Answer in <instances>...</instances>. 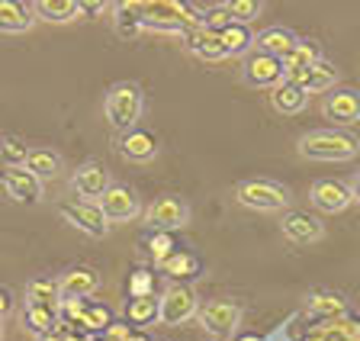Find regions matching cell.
Segmentation results:
<instances>
[{
  "label": "cell",
  "instance_id": "obj_1",
  "mask_svg": "<svg viewBox=\"0 0 360 341\" xmlns=\"http://www.w3.org/2000/svg\"><path fill=\"white\" fill-rule=\"evenodd\" d=\"M193 26H206V10H196V7H190V4H177V0L142 4V30L184 36V32L193 30Z\"/></svg>",
  "mask_w": 360,
  "mask_h": 341
},
{
  "label": "cell",
  "instance_id": "obj_2",
  "mask_svg": "<svg viewBox=\"0 0 360 341\" xmlns=\"http://www.w3.org/2000/svg\"><path fill=\"white\" fill-rule=\"evenodd\" d=\"M296 152L309 161H351L360 152V139L341 129H312L300 139Z\"/></svg>",
  "mask_w": 360,
  "mask_h": 341
},
{
  "label": "cell",
  "instance_id": "obj_3",
  "mask_svg": "<svg viewBox=\"0 0 360 341\" xmlns=\"http://www.w3.org/2000/svg\"><path fill=\"white\" fill-rule=\"evenodd\" d=\"M142 110H145V94H142V87H139L135 81L112 84L110 91H106V97H103V113H106L110 126L120 132V136L139 126Z\"/></svg>",
  "mask_w": 360,
  "mask_h": 341
},
{
  "label": "cell",
  "instance_id": "obj_4",
  "mask_svg": "<svg viewBox=\"0 0 360 341\" xmlns=\"http://www.w3.org/2000/svg\"><path fill=\"white\" fill-rule=\"evenodd\" d=\"M235 200L245 210H255V212H283V210H290L292 193H290V187H283L277 181L255 177V181H241L235 187Z\"/></svg>",
  "mask_w": 360,
  "mask_h": 341
},
{
  "label": "cell",
  "instance_id": "obj_5",
  "mask_svg": "<svg viewBox=\"0 0 360 341\" xmlns=\"http://www.w3.org/2000/svg\"><path fill=\"white\" fill-rule=\"evenodd\" d=\"M200 312V296L190 283H167V290L158 296V326H184Z\"/></svg>",
  "mask_w": 360,
  "mask_h": 341
},
{
  "label": "cell",
  "instance_id": "obj_6",
  "mask_svg": "<svg viewBox=\"0 0 360 341\" xmlns=\"http://www.w3.org/2000/svg\"><path fill=\"white\" fill-rule=\"evenodd\" d=\"M196 322H200V328L206 335H212L216 341H225V338H232L235 328H238L241 306L232 303V300H212V303L200 306Z\"/></svg>",
  "mask_w": 360,
  "mask_h": 341
},
{
  "label": "cell",
  "instance_id": "obj_7",
  "mask_svg": "<svg viewBox=\"0 0 360 341\" xmlns=\"http://www.w3.org/2000/svg\"><path fill=\"white\" fill-rule=\"evenodd\" d=\"M142 219L155 232H177V229L190 226V206L177 197H158L142 210Z\"/></svg>",
  "mask_w": 360,
  "mask_h": 341
},
{
  "label": "cell",
  "instance_id": "obj_8",
  "mask_svg": "<svg viewBox=\"0 0 360 341\" xmlns=\"http://www.w3.org/2000/svg\"><path fill=\"white\" fill-rule=\"evenodd\" d=\"M61 219L68 222L71 229H77V232H84L87 238H103L106 232H110V222H106V216L100 212L97 203H84V200H68V203L58 206Z\"/></svg>",
  "mask_w": 360,
  "mask_h": 341
},
{
  "label": "cell",
  "instance_id": "obj_9",
  "mask_svg": "<svg viewBox=\"0 0 360 341\" xmlns=\"http://www.w3.org/2000/svg\"><path fill=\"white\" fill-rule=\"evenodd\" d=\"M97 206L110 226L112 222H132L142 216V200L135 197V190L122 187V184H110V190L97 200Z\"/></svg>",
  "mask_w": 360,
  "mask_h": 341
},
{
  "label": "cell",
  "instance_id": "obj_10",
  "mask_svg": "<svg viewBox=\"0 0 360 341\" xmlns=\"http://www.w3.org/2000/svg\"><path fill=\"white\" fill-rule=\"evenodd\" d=\"M110 184H112L110 171L100 161H84V165L75 167V174H71V187H75V193L84 203H97L106 190H110Z\"/></svg>",
  "mask_w": 360,
  "mask_h": 341
},
{
  "label": "cell",
  "instance_id": "obj_11",
  "mask_svg": "<svg viewBox=\"0 0 360 341\" xmlns=\"http://www.w3.org/2000/svg\"><path fill=\"white\" fill-rule=\"evenodd\" d=\"M280 232H283L292 245H312V242H322L325 238L322 219H319L315 212H309V210L283 212V219H280Z\"/></svg>",
  "mask_w": 360,
  "mask_h": 341
},
{
  "label": "cell",
  "instance_id": "obj_12",
  "mask_svg": "<svg viewBox=\"0 0 360 341\" xmlns=\"http://www.w3.org/2000/svg\"><path fill=\"white\" fill-rule=\"evenodd\" d=\"M309 203L319 212H345L354 200H351V190H347L345 181L322 177V181H315L312 190H309Z\"/></svg>",
  "mask_w": 360,
  "mask_h": 341
},
{
  "label": "cell",
  "instance_id": "obj_13",
  "mask_svg": "<svg viewBox=\"0 0 360 341\" xmlns=\"http://www.w3.org/2000/svg\"><path fill=\"white\" fill-rule=\"evenodd\" d=\"M0 181H4L7 197L16 200V203H26V206L42 203V181L32 177L26 167H7V171L0 174Z\"/></svg>",
  "mask_w": 360,
  "mask_h": 341
},
{
  "label": "cell",
  "instance_id": "obj_14",
  "mask_svg": "<svg viewBox=\"0 0 360 341\" xmlns=\"http://www.w3.org/2000/svg\"><path fill=\"white\" fill-rule=\"evenodd\" d=\"M322 116L331 120L335 126H354L360 122V94L345 87V91H335L322 100Z\"/></svg>",
  "mask_w": 360,
  "mask_h": 341
},
{
  "label": "cell",
  "instance_id": "obj_15",
  "mask_svg": "<svg viewBox=\"0 0 360 341\" xmlns=\"http://www.w3.org/2000/svg\"><path fill=\"white\" fill-rule=\"evenodd\" d=\"M319 61H322V49H319V42H312V39H300L296 49L283 58V81L300 84Z\"/></svg>",
  "mask_w": 360,
  "mask_h": 341
},
{
  "label": "cell",
  "instance_id": "obj_16",
  "mask_svg": "<svg viewBox=\"0 0 360 341\" xmlns=\"http://www.w3.org/2000/svg\"><path fill=\"white\" fill-rule=\"evenodd\" d=\"M280 81H283V61L270 58V55H264V52L248 55L245 84H251V87H270V91H274Z\"/></svg>",
  "mask_w": 360,
  "mask_h": 341
},
{
  "label": "cell",
  "instance_id": "obj_17",
  "mask_svg": "<svg viewBox=\"0 0 360 341\" xmlns=\"http://www.w3.org/2000/svg\"><path fill=\"white\" fill-rule=\"evenodd\" d=\"M180 42H184V49H187L190 55H196V58H202V61H222L225 58V49H222L219 32L206 30V26H193V30H187L184 36H180Z\"/></svg>",
  "mask_w": 360,
  "mask_h": 341
},
{
  "label": "cell",
  "instance_id": "obj_18",
  "mask_svg": "<svg viewBox=\"0 0 360 341\" xmlns=\"http://www.w3.org/2000/svg\"><path fill=\"white\" fill-rule=\"evenodd\" d=\"M306 341H360V316H341L309 328Z\"/></svg>",
  "mask_w": 360,
  "mask_h": 341
},
{
  "label": "cell",
  "instance_id": "obj_19",
  "mask_svg": "<svg viewBox=\"0 0 360 341\" xmlns=\"http://www.w3.org/2000/svg\"><path fill=\"white\" fill-rule=\"evenodd\" d=\"M116 152L126 161H151L158 155V139L151 136L148 129H129L116 139Z\"/></svg>",
  "mask_w": 360,
  "mask_h": 341
},
{
  "label": "cell",
  "instance_id": "obj_20",
  "mask_svg": "<svg viewBox=\"0 0 360 341\" xmlns=\"http://www.w3.org/2000/svg\"><path fill=\"white\" fill-rule=\"evenodd\" d=\"M97 287H100L97 271H90V267H71L68 274H61V281H58L61 303H65V300H87Z\"/></svg>",
  "mask_w": 360,
  "mask_h": 341
},
{
  "label": "cell",
  "instance_id": "obj_21",
  "mask_svg": "<svg viewBox=\"0 0 360 341\" xmlns=\"http://www.w3.org/2000/svg\"><path fill=\"white\" fill-rule=\"evenodd\" d=\"M296 42H300V39H296V32L286 30V26H270V30L257 32V39H255L257 52L270 55V58H280V61H283L286 55L296 49Z\"/></svg>",
  "mask_w": 360,
  "mask_h": 341
},
{
  "label": "cell",
  "instance_id": "obj_22",
  "mask_svg": "<svg viewBox=\"0 0 360 341\" xmlns=\"http://www.w3.org/2000/svg\"><path fill=\"white\" fill-rule=\"evenodd\" d=\"M306 312L315 319H322V322L341 319V316H347V300L341 293H335V290H315L306 300Z\"/></svg>",
  "mask_w": 360,
  "mask_h": 341
},
{
  "label": "cell",
  "instance_id": "obj_23",
  "mask_svg": "<svg viewBox=\"0 0 360 341\" xmlns=\"http://www.w3.org/2000/svg\"><path fill=\"white\" fill-rule=\"evenodd\" d=\"M306 100L309 94L302 91L300 84H292V81H280L274 91H270V106L277 110V113L283 116H296L306 110Z\"/></svg>",
  "mask_w": 360,
  "mask_h": 341
},
{
  "label": "cell",
  "instance_id": "obj_24",
  "mask_svg": "<svg viewBox=\"0 0 360 341\" xmlns=\"http://www.w3.org/2000/svg\"><path fill=\"white\" fill-rule=\"evenodd\" d=\"M36 23L32 4H20V0H0V32H26Z\"/></svg>",
  "mask_w": 360,
  "mask_h": 341
},
{
  "label": "cell",
  "instance_id": "obj_25",
  "mask_svg": "<svg viewBox=\"0 0 360 341\" xmlns=\"http://www.w3.org/2000/svg\"><path fill=\"white\" fill-rule=\"evenodd\" d=\"M61 319L55 309H39V306H26L22 309V332H30L32 338H52L58 332Z\"/></svg>",
  "mask_w": 360,
  "mask_h": 341
},
{
  "label": "cell",
  "instance_id": "obj_26",
  "mask_svg": "<svg viewBox=\"0 0 360 341\" xmlns=\"http://www.w3.org/2000/svg\"><path fill=\"white\" fill-rule=\"evenodd\" d=\"M26 306H39V309H61V290L58 281L52 277H36L26 283Z\"/></svg>",
  "mask_w": 360,
  "mask_h": 341
},
{
  "label": "cell",
  "instance_id": "obj_27",
  "mask_svg": "<svg viewBox=\"0 0 360 341\" xmlns=\"http://www.w3.org/2000/svg\"><path fill=\"white\" fill-rule=\"evenodd\" d=\"M32 13L45 23H71L81 16V0H36Z\"/></svg>",
  "mask_w": 360,
  "mask_h": 341
},
{
  "label": "cell",
  "instance_id": "obj_28",
  "mask_svg": "<svg viewBox=\"0 0 360 341\" xmlns=\"http://www.w3.org/2000/svg\"><path fill=\"white\" fill-rule=\"evenodd\" d=\"M161 274L165 277H171V283H187L193 281V277H200V258L196 255H190V251H174L167 261H161Z\"/></svg>",
  "mask_w": 360,
  "mask_h": 341
},
{
  "label": "cell",
  "instance_id": "obj_29",
  "mask_svg": "<svg viewBox=\"0 0 360 341\" xmlns=\"http://www.w3.org/2000/svg\"><path fill=\"white\" fill-rule=\"evenodd\" d=\"M22 167L39 181H52V177L61 174V155L52 152V148H30V158Z\"/></svg>",
  "mask_w": 360,
  "mask_h": 341
},
{
  "label": "cell",
  "instance_id": "obj_30",
  "mask_svg": "<svg viewBox=\"0 0 360 341\" xmlns=\"http://www.w3.org/2000/svg\"><path fill=\"white\" fill-rule=\"evenodd\" d=\"M112 23H116V32L126 39H135L142 32V4L132 0V4H116L112 7Z\"/></svg>",
  "mask_w": 360,
  "mask_h": 341
},
{
  "label": "cell",
  "instance_id": "obj_31",
  "mask_svg": "<svg viewBox=\"0 0 360 341\" xmlns=\"http://www.w3.org/2000/svg\"><path fill=\"white\" fill-rule=\"evenodd\" d=\"M338 77H341V75H338L335 65L322 58V61H319V65H315V68L300 81V87H302L306 94H325V91H331V87L338 84Z\"/></svg>",
  "mask_w": 360,
  "mask_h": 341
},
{
  "label": "cell",
  "instance_id": "obj_32",
  "mask_svg": "<svg viewBox=\"0 0 360 341\" xmlns=\"http://www.w3.org/2000/svg\"><path fill=\"white\" fill-rule=\"evenodd\" d=\"M219 39H222V49H225V58H232V55H245L248 49L255 46V36H251V30L248 26H225L222 32H219Z\"/></svg>",
  "mask_w": 360,
  "mask_h": 341
},
{
  "label": "cell",
  "instance_id": "obj_33",
  "mask_svg": "<svg viewBox=\"0 0 360 341\" xmlns=\"http://www.w3.org/2000/svg\"><path fill=\"white\" fill-rule=\"evenodd\" d=\"M126 322L145 328L151 322H158V300L155 296H132L126 306Z\"/></svg>",
  "mask_w": 360,
  "mask_h": 341
},
{
  "label": "cell",
  "instance_id": "obj_34",
  "mask_svg": "<svg viewBox=\"0 0 360 341\" xmlns=\"http://www.w3.org/2000/svg\"><path fill=\"white\" fill-rule=\"evenodd\" d=\"M30 158V145L20 136H0V161L7 167H22Z\"/></svg>",
  "mask_w": 360,
  "mask_h": 341
},
{
  "label": "cell",
  "instance_id": "obj_35",
  "mask_svg": "<svg viewBox=\"0 0 360 341\" xmlns=\"http://www.w3.org/2000/svg\"><path fill=\"white\" fill-rule=\"evenodd\" d=\"M261 4L257 0H232V4H225V13H229V20L238 26H248L251 20H257L261 16Z\"/></svg>",
  "mask_w": 360,
  "mask_h": 341
},
{
  "label": "cell",
  "instance_id": "obj_36",
  "mask_svg": "<svg viewBox=\"0 0 360 341\" xmlns=\"http://www.w3.org/2000/svg\"><path fill=\"white\" fill-rule=\"evenodd\" d=\"M145 248H148V255L155 258V264H161V261H167L177 251V242H174V232H155V236L145 242Z\"/></svg>",
  "mask_w": 360,
  "mask_h": 341
},
{
  "label": "cell",
  "instance_id": "obj_37",
  "mask_svg": "<svg viewBox=\"0 0 360 341\" xmlns=\"http://www.w3.org/2000/svg\"><path fill=\"white\" fill-rule=\"evenodd\" d=\"M77 326L87 328V332H97V328H110V326H112V319H110V312H106L103 306H87Z\"/></svg>",
  "mask_w": 360,
  "mask_h": 341
},
{
  "label": "cell",
  "instance_id": "obj_38",
  "mask_svg": "<svg viewBox=\"0 0 360 341\" xmlns=\"http://www.w3.org/2000/svg\"><path fill=\"white\" fill-rule=\"evenodd\" d=\"M129 296H155V274L135 271L132 277H129Z\"/></svg>",
  "mask_w": 360,
  "mask_h": 341
},
{
  "label": "cell",
  "instance_id": "obj_39",
  "mask_svg": "<svg viewBox=\"0 0 360 341\" xmlns=\"http://www.w3.org/2000/svg\"><path fill=\"white\" fill-rule=\"evenodd\" d=\"M129 335H132V328H129V322L122 326V322H112L110 328H106V341H126Z\"/></svg>",
  "mask_w": 360,
  "mask_h": 341
},
{
  "label": "cell",
  "instance_id": "obj_40",
  "mask_svg": "<svg viewBox=\"0 0 360 341\" xmlns=\"http://www.w3.org/2000/svg\"><path fill=\"white\" fill-rule=\"evenodd\" d=\"M13 306H16V300H13V293H10L7 287H0V322L13 312Z\"/></svg>",
  "mask_w": 360,
  "mask_h": 341
},
{
  "label": "cell",
  "instance_id": "obj_41",
  "mask_svg": "<svg viewBox=\"0 0 360 341\" xmlns=\"http://www.w3.org/2000/svg\"><path fill=\"white\" fill-rule=\"evenodd\" d=\"M106 4H84L81 0V16H87V20H94V16H100V13H106Z\"/></svg>",
  "mask_w": 360,
  "mask_h": 341
},
{
  "label": "cell",
  "instance_id": "obj_42",
  "mask_svg": "<svg viewBox=\"0 0 360 341\" xmlns=\"http://www.w3.org/2000/svg\"><path fill=\"white\" fill-rule=\"evenodd\" d=\"M347 190H351V200H354V203H360V171L351 177V181H347Z\"/></svg>",
  "mask_w": 360,
  "mask_h": 341
},
{
  "label": "cell",
  "instance_id": "obj_43",
  "mask_svg": "<svg viewBox=\"0 0 360 341\" xmlns=\"http://www.w3.org/2000/svg\"><path fill=\"white\" fill-rule=\"evenodd\" d=\"M126 341H151V338H148V335H142V332H132Z\"/></svg>",
  "mask_w": 360,
  "mask_h": 341
},
{
  "label": "cell",
  "instance_id": "obj_44",
  "mask_svg": "<svg viewBox=\"0 0 360 341\" xmlns=\"http://www.w3.org/2000/svg\"><path fill=\"white\" fill-rule=\"evenodd\" d=\"M238 341H257V338H255V335H245V338H238Z\"/></svg>",
  "mask_w": 360,
  "mask_h": 341
},
{
  "label": "cell",
  "instance_id": "obj_45",
  "mask_svg": "<svg viewBox=\"0 0 360 341\" xmlns=\"http://www.w3.org/2000/svg\"><path fill=\"white\" fill-rule=\"evenodd\" d=\"M0 341H4V322H0Z\"/></svg>",
  "mask_w": 360,
  "mask_h": 341
}]
</instances>
